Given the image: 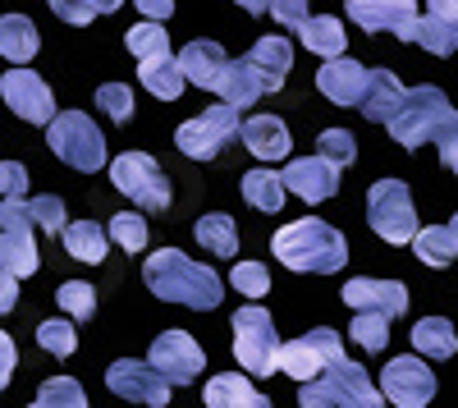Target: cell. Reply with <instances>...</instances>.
I'll list each match as a JSON object with an SVG mask.
<instances>
[{"instance_id":"obj_1","label":"cell","mask_w":458,"mask_h":408,"mask_svg":"<svg viewBox=\"0 0 458 408\" xmlns=\"http://www.w3.org/2000/svg\"><path fill=\"white\" fill-rule=\"evenodd\" d=\"M454 124H458V120H454L449 97H445L440 88H431V83L412 88V92L403 88V97H399V106H394V115L386 120L390 138H394L399 147H408V152H417L422 142H436L445 170L458 166V129H454Z\"/></svg>"},{"instance_id":"obj_2","label":"cell","mask_w":458,"mask_h":408,"mask_svg":"<svg viewBox=\"0 0 458 408\" xmlns=\"http://www.w3.org/2000/svg\"><path fill=\"white\" fill-rule=\"evenodd\" d=\"M142 280H147V289L157 293V299L188 303V308H202V312H211L220 303V293H225L220 276L211 267L193 262V257H183L179 248H157L151 252L142 262Z\"/></svg>"},{"instance_id":"obj_3","label":"cell","mask_w":458,"mask_h":408,"mask_svg":"<svg viewBox=\"0 0 458 408\" xmlns=\"http://www.w3.org/2000/svg\"><path fill=\"white\" fill-rule=\"evenodd\" d=\"M271 252L289 271H312V276H335L344 262H349V239H344L330 220L321 216H302L289 220L284 230H276Z\"/></svg>"},{"instance_id":"obj_4","label":"cell","mask_w":458,"mask_h":408,"mask_svg":"<svg viewBox=\"0 0 458 408\" xmlns=\"http://www.w3.org/2000/svg\"><path fill=\"white\" fill-rule=\"evenodd\" d=\"M302 386V399L308 408H326V404H349V408H376L380 404V390L376 381L367 377V367L349 362V358H335L330 367H321V372L312 381H298Z\"/></svg>"},{"instance_id":"obj_5","label":"cell","mask_w":458,"mask_h":408,"mask_svg":"<svg viewBox=\"0 0 458 408\" xmlns=\"http://www.w3.org/2000/svg\"><path fill=\"white\" fill-rule=\"evenodd\" d=\"M47 142H51V152L64 166L83 170V174L106 166V138H101V129L83 115V110H55L51 124H47Z\"/></svg>"},{"instance_id":"obj_6","label":"cell","mask_w":458,"mask_h":408,"mask_svg":"<svg viewBox=\"0 0 458 408\" xmlns=\"http://www.w3.org/2000/svg\"><path fill=\"white\" fill-rule=\"evenodd\" d=\"M276 353H280V336H276V321L266 308L248 303L234 312V358L248 377H271L280 372L276 367Z\"/></svg>"},{"instance_id":"obj_7","label":"cell","mask_w":458,"mask_h":408,"mask_svg":"<svg viewBox=\"0 0 458 408\" xmlns=\"http://www.w3.org/2000/svg\"><path fill=\"white\" fill-rule=\"evenodd\" d=\"M367 220H371V230L403 248L417 230V211H412V193H408V183L403 179H380L371 183V193H367Z\"/></svg>"},{"instance_id":"obj_8","label":"cell","mask_w":458,"mask_h":408,"mask_svg":"<svg viewBox=\"0 0 458 408\" xmlns=\"http://www.w3.org/2000/svg\"><path fill=\"white\" fill-rule=\"evenodd\" d=\"M110 183L129 202H138L142 211H165L170 207V179L147 152H120V161H110Z\"/></svg>"},{"instance_id":"obj_9","label":"cell","mask_w":458,"mask_h":408,"mask_svg":"<svg viewBox=\"0 0 458 408\" xmlns=\"http://www.w3.org/2000/svg\"><path fill=\"white\" fill-rule=\"evenodd\" d=\"M229 138H239V110L234 106H211L188 124H179L174 147L193 161H211V157H220V147H229Z\"/></svg>"},{"instance_id":"obj_10","label":"cell","mask_w":458,"mask_h":408,"mask_svg":"<svg viewBox=\"0 0 458 408\" xmlns=\"http://www.w3.org/2000/svg\"><path fill=\"white\" fill-rule=\"evenodd\" d=\"M335 358H344V344H339V330H308L302 340H289L280 344L276 353V367L280 372H289L293 381H312L321 367H330Z\"/></svg>"},{"instance_id":"obj_11","label":"cell","mask_w":458,"mask_h":408,"mask_svg":"<svg viewBox=\"0 0 458 408\" xmlns=\"http://www.w3.org/2000/svg\"><path fill=\"white\" fill-rule=\"evenodd\" d=\"M380 399H390L399 408H422L436 399V372L422 362V353L386 362V372H380Z\"/></svg>"},{"instance_id":"obj_12","label":"cell","mask_w":458,"mask_h":408,"mask_svg":"<svg viewBox=\"0 0 458 408\" xmlns=\"http://www.w3.org/2000/svg\"><path fill=\"white\" fill-rule=\"evenodd\" d=\"M151 367H157L170 386H193L202 377L207 358H202L198 340L188 336V330H161V336L151 340Z\"/></svg>"},{"instance_id":"obj_13","label":"cell","mask_w":458,"mask_h":408,"mask_svg":"<svg viewBox=\"0 0 458 408\" xmlns=\"http://www.w3.org/2000/svg\"><path fill=\"white\" fill-rule=\"evenodd\" d=\"M106 386H110V395H120V399H129V404H170V381L157 372L151 362H138V358H120V362H110L106 367Z\"/></svg>"},{"instance_id":"obj_14","label":"cell","mask_w":458,"mask_h":408,"mask_svg":"<svg viewBox=\"0 0 458 408\" xmlns=\"http://www.w3.org/2000/svg\"><path fill=\"white\" fill-rule=\"evenodd\" d=\"M0 97H5V106L28 124H51V115H55V97H51L42 73H32V69L0 73Z\"/></svg>"},{"instance_id":"obj_15","label":"cell","mask_w":458,"mask_h":408,"mask_svg":"<svg viewBox=\"0 0 458 408\" xmlns=\"http://www.w3.org/2000/svg\"><path fill=\"white\" fill-rule=\"evenodd\" d=\"M280 183H284V193H298L302 202H326L339 193V166L326 157H298L284 166Z\"/></svg>"},{"instance_id":"obj_16","label":"cell","mask_w":458,"mask_h":408,"mask_svg":"<svg viewBox=\"0 0 458 408\" xmlns=\"http://www.w3.org/2000/svg\"><path fill=\"white\" fill-rule=\"evenodd\" d=\"M344 303L358 312H380V317H403L408 312V289L399 280H349L344 285Z\"/></svg>"},{"instance_id":"obj_17","label":"cell","mask_w":458,"mask_h":408,"mask_svg":"<svg viewBox=\"0 0 458 408\" xmlns=\"http://www.w3.org/2000/svg\"><path fill=\"white\" fill-rule=\"evenodd\" d=\"M362 83H367V64H358V60H349V55H330V60L317 69V88H321V97L335 101V106H358Z\"/></svg>"},{"instance_id":"obj_18","label":"cell","mask_w":458,"mask_h":408,"mask_svg":"<svg viewBox=\"0 0 458 408\" xmlns=\"http://www.w3.org/2000/svg\"><path fill=\"white\" fill-rule=\"evenodd\" d=\"M174 64H179V73H183V83L216 92V83H220V73H225L229 55H225L216 42H188V47L174 55Z\"/></svg>"},{"instance_id":"obj_19","label":"cell","mask_w":458,"mask_h":408,"mask_svg":"<svg viewBox=\"0 0 458 408\" xmlns=\"http://www.w3.org/2000/svg\"><path fill=\"white\" fill-rule=\"evenodd\" d=\"M349 19L362 28V32H394V37H403L408 42V32H412V10H399V5H390V0H349Z\"/></svg>"},{"instance_id":"obj_20","label":"cell","mask_w":458,"mask_h":408,"mask_svg":"<svg viewBox=\"0 0 458 408\" xmlns=\"http://www.w3.org/2000/svg\"><path fill=\"white\" fill-rule=\"evenodd\" d=\"M239 138H243V147L252 157H261V161H284L289 157V129H284V120L280 115H252L248 124H239Z\"/></svg>"},{"instance_id":"obj_21","label":"cell","mask_w":458,"mask_h":408,"mask_svg":"<svg viewBox=\"0 0 458 408\" xmlns=\"http://www.w3.org/2000/svg\"><path fill=\"white\" fill-rule=\"evenodd\" d=\"M399 97H403V83L394 79L390 69H367V83H362V97H358V110L371 120V124H386L390 115H394V106H399Z\"/></svg>"},{"instance_id":"obj_22","label":"cell","mask_w":458,"mask_h":408,"mask_svg":"<svg viewBox=\"0 0 458 408\" xmlns=\"http://www.w3.org/2000/svg\"><path fill=\"white\" fill-rule=\"evenodd\" d=\"M216 92L225 97V106H234V110H248L261 92H266V83H261V73L252 69V60L243 55V60H229L225 64V73H220V83H216Z\"/></svg>"},{"instance_id":"obj_23","label":"cell","mask_w":458,"mask_h":408,"mask_svg":"<svg viewBox=\"0 0 458 408\" xmlns=\"http://www.w3.org/2000/svg\"><path fill=\"white\" fill-rule=\"evenodd\" d=\"M248 60H252V69L261 73L266 92H280V88H284V73H289V64H293V47L284 42V37H261V42L248 51Z\"/></svg>"},{"instance_id":"obj_24","label":"cell","mask_w":458,"mask_h":408,"mask_svg":"<svg viewBox=\"0 0 458 408\" xmlns=\"http://www.w3.org/2000/svg\"><path fill=\"white\" fill-rule=\"evenodd\" d=\"M60 239H64V252L73 257V262H92V267L106 262L110 239H106V230L97 225V220H64Z\"/></svg>"},{"instance_id":"obj_25","label":"cell","mask_w":458,"mask_h":408,"mask_svg":"<svg viewBox=\"0 0 458 408\" xmlns=\"http://www.w3.org/2000/svg\"><path fill=\"white\" fill-rule=\"evenodd\" d=\"M0 267H5L10 276H19V280L42 267L37 243H32V225H10V230H0Z\"/></svg>"},{"instance_id":"obj_26","label":"cell","mask_w":458,"mask_h":408,"mask_svg":"<svg viewBox=\"0 0 458 408\" xmlns=\"http://www.w3.org/2000/svg\"><path fill=\"white\" fill-rule=\"evenodd\" d=\"M138 79H142V88H147L151 97H161V101H174V97H179V92L188 88L170 51H161V55H147V60H138Z\"/></svg>"},{"instance_id":"obj_27","label":"cell","mask_w":458,"mask_h":408,"mask_svg":"<svg viewBox=\"0 0 458 408\" xmlns=\"http://www.w3.org/2000/svg\"><path fill=\"white\" fill-rule=\"evenodd\" d=\"M298 37H302V47L308 51H317V55H344V42H349V37H344V23L335 19V14H308L298 28H293Z\"/></svg>"},{"instance_id":"obj_28","label":"cell","mask_w":458,"mask_h":408,"mask_svg":"<svg viewBox=\"0 0 458 408\" xmlns=\"http://www.w3.org/2000/svg\"><path fill=\"white\" fill-rule=\"evenodd\" d=\"M207 404L211 408H261L266 404V395L248 381V377H239V372H225V377H211L207 381Z\"/></svg>"},{"instance_id":"obj_29","label":"cell","mask_w":458,"mask_h":408,"mask_svg":"<svg viewBox=\"0 0 458 408\" xmlns=\"http://www.w3.org/2000/svg\"><path fill=\"white\" fill-rule=\"evenodd\" d=\"M417 248V257H422L427 267H449L454 252H458V225L449 220V225H431V230H412L408 239Z\"/></svg>"},{"instance_id":"obj_30","label":"cell","mask_w":458,"mask_h":408,"mask_svg":"<svg viewBox=\"0 0 458 408\" xmlns=\"http://www.w3.org/2000/svg\"><path fill=\"white\" fill-rule=\"evenodd\" d=\"M408 336H412V353H422V358H454V349H458L454 326L445 317H422Z\"/></svg>"},{"instance_id":"obj_31","label":"cell","mask_w":458,"mask_h":408,"mask_svg":"<svg viewBox=\"0 0 458 408\" xmlns=\"http://www.w3.org/2000/svg\"><path fill=\"white\" fill-rule=\"evenodd\" d=\"M0 55L14 60V64H28L37 55V28H32V19H23V14L0 19Z\"/></svg>"},{"instance_id":"obj_32","label":"cell","mask_w":458,"mask_h":408,"mask_svg":"<svg viewBox=\"0 0 458 408\" xmlns=\"http://www.w3.org/2000/svg\"><path fill=\"white\" fill-rule=\"evenodd\" d=\"M198 243L211 252V257H234L239 252V230H234V216L225 211H211L198 220Z\"/></svg>"},{"instance_id":"obj_33","label":"cell","mask_w":458,"mask_h":408,"mask_svg":"<svg viewBox=\"0 0 458 408\" xmlns=\"http://www.w3.org/2000/svg\"><path fill=\"white\" fill-rule=\"evenodd\" d=\"M243 198L257 207V211H280L284 207V183H280V174H271V170H248L243 174Z\"/></svg>"},{"instance_id":"obj_34","label":"cell","mask_w":458,"mask_h":408,"mask_svg":"<svg viewBox=\"0 0 458 408\" xmlns=\"http://www.w3.org/2000/svg\"><path fill=\"white\" fill-rule=\"evenodd\" d=\"M408 42L417 47H427L431 55H454L458 47V37H454V23H440V19H412V32H408Z\"/></svg>"},{"instance_id":"obj_35","label":"cell","mask_w":458,"mask_h":408,"mask_svg":"<svg viewBox=\"0 0 458 408\" xmlns=\"http://www.w3.org/2000/svg\"><path fill=\"white\" fill-rule=\"evenodd\" d=\"M349 336H353V344H358V349L380 353V349L390 344V317H380V312H358V317H353V326H349Z\"/></svg>"},{"instance_id":"obj_36","label":"cell","mask_w":458,"mask_h":408,"mask_svg":"<svg viewBox=\"0 0 458 408\" xmlns=\"http://www.w3.org/2000/svg\"><path fill=\"white\" fill-rule=\"evenodd\" d=\"M124 0H51V10L55 19L73 23V28H88L97 14H110V10H120Z\"/></svg>"},{"instance_id":"obj_37","label":"cell","mask_w":458,"mask_h":408,"mask_svg":"<svg viewBox=\"0 0 458 408\" xmlns=\"http://www.w3.org/2000/svg\"><path fill=\"white\" fill-rule=\"evenodd\" d=\"M124 47H129L138 60H147V55L170 51V37H165V28H161L157 19H147V23H138V28H129V32H124Z\"/></svg>"},{"instance_id":"obj_38","label":"cell","mask_w":458,"mask_h":408,"mask_svg":"<svg viewBox=\"0 0 458 408\" xmlns=\"http://www.w3.org/2000/svg\"><path fill=\"white\" fill-rule=\"evenodd\" d=\"M106 239H114L124 252H142V248H147V220H142L138 211H120V216L110 220Z\"/></svg>"},{"instance_id":"obj_39","label":"cell","mask_w":458,"mask_h":408,"mask_svg":"<svg viewBox=\"0 0 458 408\" xmlns=\"http://www.w3.org/2000/svg\"><path fill=\"white\" fill-rule=\"evenodd\" d=\"M37 404H51V408H83V404H88V390L73 381V377H51V381H42V390H37Z\"/></svg>"},{"instance_id":"obj_40","label":"cell","mask_w":458,"mask_h":408,"mask_svg":"<svg viewBox=\"0 0 458 408\" xmlns=\"http://www.w3.org/2000/svg\"><path fill=\"white\" fill-rule=\"evenodd\" d=\"M37 344H42L47 353H55V358H69L73 349H79V330H73V321H42L37 326Z\"/></svg>"},{"instance_id":"obj_41","label":"cell","mask_w":458,"mask_h":408,"mask_svg":"<svg viewBox=\"0 0 458 408\" xmlns=\"http://www.w3.org/2000/svg\"><path fill=\"white\" fill-rule=\"evenodd\" d=\"M60 308L73 317V321H88L92 312H97V289L92 285H83V280H69V285H60Z\"/></svg>"},{"instance_id":"obj_42","label":"cell","mask_w":458,"mask_h":408,"mask_svg":"<svg viewBox=\"0 0 458 408\" xmlns=\"http://www.w3.org/2000/svg\"><path fill=\"white\" fill-rule=\"evenodd\" d=\"M317 147H321V152H317V157H326V161H335L339 170L358 161V142H353V133H344V129H326V133L317 138Z\"/></svg>"},{"instance_id":"obj_43","label":"cell","mask_w":458,"mask_h":408,"mask_svg":"<svg viewBox=\"0 0 458 408\" xmlns=\"http://www.w3.org/2000/svg\"><path fill=\"white\" fill-rule=\"evenodd\" d=\"M97 106L106 110L114 124L133 120V92H129L124 83H106V88H97Z\"/></svg>"},{"instance_id":"obj_44","label":"cell","mask_w":458,"mask_h":408,"mask_svg":"<svg viewBox=\"0 0 458 408\" xmlns=\"http://www.w3.org/2000/svg\"><path fill=\"white\" fill-rule=\"evenodd\" d=\"M28 216H32V225H37V230L60 234V225H64V202H60L55 193H42V198H32V202H28Z\"/></svg>"},{"instance_id":"obj_45","label":"cell","mask_w":458,"mask_h":408,"mask_svg":"<svg viewBox=\"0 0 458 408\" xmlns=\"http://www.w3.org/2000/svg\"><path fill=\"white\" fill-rule=\"evenodd\" d=\"M229 280H234V289L248 293V299H261V293H271V276H266L261 262H239L234 271H229Z\"/></svg>"},{"instance_id":"obj_46","label":"cell","mask_w":458,"mask_h":408,"mask_svg":"<svg viewBox=\"0 0 458 408\" xmlns=\"http://www.w3.org/2000/svg\"><path fill=\"white\" fill-rule=\"evenodd\" d=\"M266 10H271V19H276L280 28H298L302 19L312 14L308 0H266Z\"/></svg>"},{"instance_id":"obj_47","label":"cell","mask_w":458,"mask_h":408,"mask_svg":"<svg viewBox=\"0 0 458 408\" xmlns=\"http://www.w3.org/2000/svg\"><path fill=\"white\" fill-rule=\"evenodd\" d=\"M28 193V170L19 161H0V198H23Z\"/></svg>"},{"instance_id":"obj_48","label":"cell","mask_w":458,"mask_h":408,"mask_svg":"<svg viewBox=\"0 0 458 408\" xmlns=\"http://www.w3.org/2000/svg\"><path fill=\"white\" fill-rule=\"evenodd\" d=\"M14 367H19V349H14V340H10V330H0V390L10 386Z\"/></svg>"},{"instance_id":"obj_49","label":"cell","mask_w":458,"mask_h":408,"mask_svg":"<svg viewBox=\"0 0 458 408\" xmlns=\"http://www.w3.org/2000/svg\"><path fill=\"white\" fill-rule=\"evenodd\" d=\"M14 303H19V276H10L0 267V312H10Z\"/></svg>"},{"instance_id":"obj_50","label":"cell","mask_w":458,"mask_h":408,"mask_svg":"<svg viewBox=\"0 0 458 408\" xmlns=\"http://www.w3.org/2000/svg\"><path fill=\"white\" fill-rule=\"evenodd\" d=\"M133 5H138V10L147 14V19H157V23L174 14V0H133Z\"/></svg>"},{"instance_id":"obj_51","label":"cell","mask_w":458,"mask_h":408,"mask_svg":"<svg viewBox=\"0 0 458 408\" xmlns=\"http://www.w3.org/2000/svg\"><path fill=\"white\" fill-rule=\"evenodd\" d=\"M431 19L454 23V19H458V0H431Z\"/></svg>"},{"instance_id":"obj_52","label":"cell","mask_w":458,"mask_h":408,"mask_svg":"<svg viewBox=\"0 0 458 408\" xmlns=\"http://www.w3.org/2000/svg\"><path fill=\"white\" fill-rule=\"evenodd\" d=\"M239 5H243L248 14H266V0H239Z\"/></svg>"},{"instance_id":"obj_53","label":"cell","mask_w":458,"mask_h":408,"mask_svg":"<svg viewBox=\"0 0 458 408\" xmlns=\"http://www.w3.org/2000/svg\"><path fill=\"white\" fill-rule=\"evenodd\" d=\"M390 5H399V10H412V0H390Z\"/></svg>"}]
</instances>
